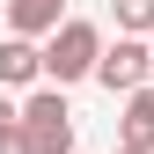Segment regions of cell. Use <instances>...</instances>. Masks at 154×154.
<instances>
[{"label": "cell", "mask_w": 154, "mask_h": 154, "mask_svg": "<svg viewBox=\"0 0 154 154\" xmlns=\"http://www.w3.org/2000/svg\"><path fill=\"white\" fill-rule=\"evenodd\" d=\"M95 59H103V29L81 22V15H66L59 29H51V44H44V73H51V88H66V81H88Z\"/></svg>", "instance_id": "obj_1"}, {"label": "cell", "mask_w": 154, "mask_h": 154, "mask_svg": "<svg viewBox=\"0 0 154 154\" xmlns=\"http://www.w3.org/2000/svg\"><path fill=\"white\" fill-rule=\"evenodd\" d=\"M15 118H22V132H29V154H73V110H66V88H37Z\"/></svg>", "instance_id": "obj_2"}, {"label": "cell", "mask_w": 154, "mask_h": 154, "mask_svg": "<svg viewBox=\"0 0 154 154\" xmlns=\"http://www.w3.org/2000/svg\"><path fill=\"white\" fill-rule=\"evenodd\" d=\"M147 73H154V51L140 44V37H118V44H103V59H95V81H103L110 95L147 88Z\"/></svg>", "instance_id": "obj_3"}, {"label": "cell", "mask_w": 154, "mask_h": 154, "mask_svg": "<svg viewBox=\"0 0 154 154\" xmlns=\"http://www.w3.org/2000/svg\"><path fill=\"white\" fill-rule=\"evenodd\" d=\"M118 147H147V154H154V88H132V95H125Z\"/></svg>", "instance_id": "obj_4"}, {"label": "cell", "mask_w": 154, "mask_h": 154, "mask_svg": "<svg viewBox=\"0 0 154 154\" xmlns=\"http://www.w3.org/2000/svg\"><path fill=\"white\" fill-rule=\"evenodd\" d=\"M37 73H44V51H37L29 37H8V44H0V88H29Z\"/></svg>", "instance_id": "obj_5"}, {"label": "cell", "mask_w": 154, "mask_h": 154, "mask_svg": "<svg viewBox=\"0 0 154 154\" xmlns=\"http://www.w3.org/2000/svg\"><path fill=\"white\" fill-rule=\"evenodd\" d=\"M8 22H15V37H51L66 22V0H8Z\"/></svg>", "instance_id": "obj_6"}, {"label": "cell", "mask_w": 154, "mask_h": 154, "mask_svg": "<svg viewBox=\"0 0 154 154\" xmlns=\"http://www.w3.org/2000/svg\"><path fill=\"white\" fill-rule=\"evenodd\" d=\"M110 8H118L125 37H154V0H110Z\"/></svg>", "instance_id": "obj_7"}, {"label": "cell", "mask_w": 154, "mask_h": 154, "mask_svg": "<svg viewBox=\"0 0 154 154\" xmlns=\"http://www.w3.org/2000/svg\"><path fill=\"white\" fill-rule=\"evenodd\" d=\"M0 154H29V132H22V118H8V125H0Z\"/></svg>", "instance_id": "obj_8"}, {"label": "cell", "mask_w": 154, "mask_h": 154, "mask_svg": "<svg viewBox=\"0 0 154 154\" xmlns=\"http://www.w3.org/2000/svg\"><path fill=\"white\" fill-rule=\"evenodd\" d=\"M8 118H15V110H8V103H0V125H8Z\"/></svg>", "instance_id": "obj_9"}, {"label": "cell", "mask_w": 154, "mask_h": 154, "mask_svg": "<svg viewBox=\"0 0 154 154\" xmlns=\"http://www.w3.org/2000/svg\"><path fill=\"white\" fill-rule=\"evenodd\" d=\"M118 154H147V147H118Z\"/></svg>", "instance_id": "obj_10"}, {"label": "cell", "mask_w": 154, "mask_h": 154, "mask_svg": "<svg viewBox=\"0 0 154 154\" xmlns=\"http://www.w3.org/2000/svg\"><path fill=\"white\" fill-rule=\"evenodd\" d=\"M147 51H154V44H147Z\"/></svg>", "instance_id": "obj_11"}]
</instances>
